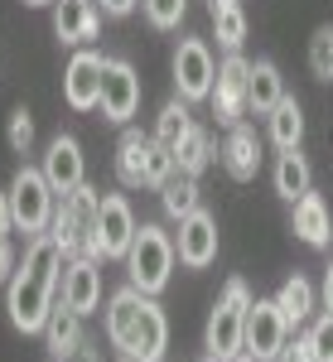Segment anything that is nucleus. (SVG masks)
<instances>
[{"mask_svg":"<svg viewBox=\"0 0 333 362\" xmlns=\"http://www.w3.org/2000/svg\"><path fill=\"white\" fill-rule=\"evenodd\" d=\"M174 266H179L174 237H169L160 223H140L136 242L126 251V276H131V285L145 290V295H160L169 280H174Z\"/></svg>","mask_w":333,"mask_h":362,"instance_id":"obj_3","label":"nucleus"},{"mask_svg":"<svg viewBox=\"0 0 333 362\" xmlns=\"http://www.w3.org/2000/svg\"><path fill=\"white\" fill-rule=\"evenodd\" d=\"M102 78H107V54H97L92 44L78 49L63 68V102L73 112H97L102 107Z\"/></svg>","mask_w":333,"mask_h":362,"instance_id":"obj_10","label":"nucleus"},{"mask_svg":"<svg viewBox=\"0 0 333 362\" xmlns=\"http://www.w3.org/2000/svg\"><path fill=\"white\" fill-rule=\"evenodd\" d=\"M5 140H10L15 155H29V150H34V116H29V107H15V112H10Z\"/></svg>","mask_w":333,"mask_h":362,"instance_id":"obj_33","label":"nucleus"},{"mask_svg":"<svg viewBox=\"0 0 333 362\" xmlns=\"http://www.w3.org/2000/svg\"><path fill=\"white\" fill-rule=\"evenodd\" d=\"M63 266H68V251L58 247L54 232L29 237L25 256H20L15 276L5 285V309H10V324H15L20 334H44V324H49V314H54V305H58Z\"/></svg>","mask_w":333,"mask_h":362,"instance_id":"obj_1","label":"nucleus"},{"mask_svg":"<svg viewBox=\"0 0 333 362\" xmlns=\"http://www.w3.org/2000/svg\"><path fill=\"white\" fill-rule=\"evenodd\" d=\"M97 208H102V189L92 184H78L73 194H58V208H54V232L58 247L68 256H83L87 251V237H92V223H97Z\"/></svg>","mask_w":333,"mask_h":362,"instance_id":"obj_7","label":"nucleus"},{"mask_svg":"<svg viewBox=\"0 0 333 362\" xmlns=\"http://www.w3.org/2000/svg\"><path fill=\"white\" fill-rule=\"evenodd\" d=\"M140 112V73L131 58H107V78H102V116L111 126H131Z\"/></svg>","mask_w":333,"mask_h":362,"instance_id":"obj_12","label":"nucleus"},{"mask_svg":"<svg viewBox=\"0 0 333 362\" xmlns=\"http://www.w3.org/2000/svg\"><path fill=\"white\" fill-rule=\"evenodd\" d=\"M140 10H145V20H150L155 29H179L189 0H140Z\"/></svg>","mask_w":333,"mask_h":362,"instance_id":"obj_32","label":"nucleus"},{"mask_svg":"<svg viewBox=\"0 0 333 362\" xmlns=\"http://www.w3.org/2000/svg\"><path fill=\"white\" fill-rule=\"evenodd\" d=\"M54 34L73 49H87L102 34V10L97 0H54Z\"/></svg>","mask_w":333,"mask_h":362,"instance_id":"obj_16","label":"nucleus"},{"mask_svg":"<svg viewBox=\"0 0 333 362\" xmlns=\"http://www.w3.org/2000/svg\"><path fill=\"white\" fill-rule=\"evenodd\" d=\"M15 266H20V256H15V247H10V237H0V285H10Z\"/></svg>","mask_w":333,"mask_h":362,"instance_id":"obj_35","label":"nucleus"},{"mask_svg":"<svg viewBox=\"0 0 333 362\" xmlns=\"http://www.w3.org/2000/svg\"><path fill=\"white\" fill-rule=\"evenodd\" d=\"M5 194H10V218H15V232L39 237V232H49V227H54L58 194H54V184L44 179V169H39V165H20Z\"/></svg>","mask_w":333,"mask_h":362,"instance_id":"obj_5","label":"nucleus"},{"mask_svg":"<svg viewBox=\"0 0 333 362\" xmlns=\"http://www.w3.org/2000/svg\"><path fill=\"white\" fill-rule=\"evenodd\" d=\"M295 237H300V242H305V247H329L333 242V213H329V203H324V194H314V189H309L305 198H300V203H295Z\"/></svg>","mask_w":333,"mask_h":362,"instance_id":"obj_18","label":"nucleus"},{"mask_svg":"<svg viewBox=\"0 0 333 362\" xmlns=\"http://www.w3.org/2000/svg\"><path fill=\"white\" fill-rule=\"evenodd\" d=\"M136 5H140V0H102V15H111V20H126Z\"/></svg>","mask_w":333,"mask_h":362,"instance_id":"obj_36","label":"nucleus"},{"mask_svg":"<svg viewBox=\"0 0 333 362\" xmlns=\"http://www.w3.org/2000/svg\"><path fill=\"white\" fill-rule=\"evenodd\" d=\"M213 78H218V58L208 49V39H179L174 49V87L184 102H208L213 97Z\"/></svg>","mask_w":333,"mask_h":362,"instance_id":"obj_9","label":"nucleus"},{"mask_svg":"<svg viewBox=\"0 0 333 362\" xmlns=\"http://www.w3.org/2000/svg\"><path fill=\"white\" fill-rule=\"evenodd\" d=\"M319 300H324V309L333 314V256H329V266H324V290H319Z\"/></svg>","mask_w":333,"mask_h":362,"instance_id":"obj_38","label":"nucleus"},{"mask_svg":"<svg viewBox=\"0 0 333 362\" xmlns=\"http://www.w3.org/2000/svg\"><path fill=\"white\" fill-rule=\"evenodd\" d=\"M15 232V218H10V194L0 189V237H10Z\"/></svg>","mask_w":333,"mask_h":362,"instance_id":"obj_37","label":"nucleus"},{"mask_svg":"<svg viewBox=\"0 0 333 362\" xmlns=\"http://www.w3.org/2000/svg\"><path fill=\"white\" fill-rule=\"evenodd\" d=\"M276 305L280 314H285V324H290V334L295 329H305L309 319H314V309H319V290H314V280L309 276H285V285L276 290Z\"/></svg>","mask_w":333,"mask_h":362,"instance_id":"obj_20","label":"nucleus"},{"mask_svg":"<svg viewBox=\"0 0 333 362\" xmlns=\"http://www.w3.org/2000/svg\"><path fill=\"white\" fill-rule=\"evenodd\" d=\"M160 208H165V218H174V223L189 218V213H198V208H203V194H198L194 174H179V169H174V179L160 189Z\"/></svg>","mask_w":333,"mask_h":362,"instance_id":"obj_25","label":"nucleus"},{"mask_svg":"<svg viewBox=\"0 0 333 362\" xmlns=\"http://www.w3.org/2000/svg\"><path fill=\"white\" fill-rule=\"evenodd\" d=\"M39 169H44V179L54 184V194H73L78 184H87V160H83L78 136H54Z\"/></svg>","mask_w":333,"mask_h":362,"instance_id":"obj_15","label":"nucleus"},{"mask_svg":"<svg viewBox=\"0 0 333 362\" xmlns=\"http://www.w3.org/2000/svg\"><path fill=\"white\" fill-rule=\"evenodd\" d=\"M174 251H179V266L189 271H208L218 261V218L208 208H198L189 218H179V237H174Z\"/></svg>","mask_w":333,"mask_h":362,"instance_id":"obj_13","label":"nucleus"},{"mask_svg":"<svg viewBox=\"0 0 333 362\" xmlns=\"http://www.w3.org/2000/svg\"><path fill=\"white\" fill-rule=\"evenodd\" d=\"M213 29H218V44L227 54H242V44H247V10H242V5L218 10V15H213Z\"/></svg>","mask_w":333,"mask_h":362,"instance_id":"obj_28","label":"nucleus"},{"mask_svg":"<svg viewBox=\"0 0 333 362\" xmlns=\"http://www.w3.org/2000/svg\"><path fill=\"white\" fill-rule=\"evenodd\" d=\"M174 169H179L174 165V150L150 136V145H145V189H165L174 179Z\"/></svg>","mask_w":333,"mask_h":362,"instance_id":"obj_29","label":"nucleus"},{"mask_svg":"<svg viewBox=\"0 0 333 362\" xmlns=\"http://www.w3.org/2000/svg\"><path fill=\"white\" fill-rule=\"evenodd\" d=\"M285 343H290V324H285V314H280L276 295H271V300H251L247 329H242V353L256 358V362H276Z\"/></svg>","mask_w":333,"mask_h":362,"instance_id":"obj_8","label":"nucleus"},{"mask_svg":"<svg viewBox=\"0 0 333 362\" xmlns=\"http://www.w3.org/2000/svg\"><path fill=\"white\" fill-rule=\"evenodd\" d=\"M107 338L111 348H121V358L131 362H165L169 353V319L155 305V295H145L136 285H121L107 300Z\"/></svg>","mask_w":333,"mask_h":362,"instance_id":"obj_2","label":"nucleus"},{"mask_svg":"<svg viewBox=\"0 0 333 362\" xmlns=\"http://www.w3.org/2000/svg\"><path fill=\"white\" fill-rule=\"evenodd\" d=\"M222 169H227L237 184L256 179V169H261V136H256V126H247V121L227 126V140H222Z\"/></svg>","mask_w":333,"mask_h":362,"instance_id":"obj_17","label":"nucleus"},{"mask_svg":"<svg viewBox=\"0 0 333 362\" xmlns=\"http://www.w3.org/2000/svg\"><path fill=\"white\" fill-rule=\"evenodd\" d=\"M276 362H314V353H309V338H290V343L280 348Z\"/></svg>","mask_w":333,"mask_h":362,"instance_id":"obj_34","label":"nucleus"},{"mask_svg":"<svg viewBox=\"0 0 333 362\" xmlns=\"http://www.w3.org/2000/svg\"><path fill=\"white\" fill-rule=\"evenodd\" d=\"M232 362H256V358H247V353H237V358H232Z\"/></svg>","mask_w":333,"mask_h":362,"instance_id":"obj_40","label":"nucleus"},{"mask_svg":"<svg viewBox=\"0 0 333 362\" xmlns=\"http://www.w3.org/2000/svg\"><path fill=\"white\" fill-rule=\"evenodd\" d=\"M271 184H276V194L285 203H300V198L314 189V169L300 150H280L276 155V169H271Z\"/></svg>","mask_w":333,"mask_h":362,"instance_id":"obj_21","label":"nucleus"},{"mask_svg":"<svg viewBox=\"0 0 333 362\" xmlns=\"http://www.w3.org/2000/svg\"><path fill=\"white\" fill-rule=\"evenodd\" d=\"M203 362H218V358H203Z\"/></svg>","mask_w":333,"mask_h":362,"instance_id":"obj_42","label":"nucleus"},{"mask_svg":"<svg viewBox=\"0 0 333 362\" xmlns=\"http://www.w3.org/2000/svg\"><path fill=\"white\" fill-rule=\"evenodd\" d=\"M136 213H131V198L126 194H102V208H97V223H92V237H87L83 256H97V261H126V251L136 242Z\"/></svg>","mask_w":333,"mask_h":362,"instance_id":"obj_6","label":"nucleus"},{"mask_svg":"<svg viewBox=\"0 0 333 362\" xmlns=\"http://www.w3.org/2000/svg\"><path fill=\"white\" fill-rule=\"evenodd\" d=\"M58 300L78 314H97L102 309V261L97 256H68L63 266V285H58Z\"/></svg>","mask_w":333,"mask_h":362,"instance_id":"obj_14","label":"nucleus"},{"mask_svg":"<svg viewBox=\"0 0 333 362\" xmlns=\"http://www.w3.org/2000/svg\"><path fill=\"white\" fill-rule=\"evenodd\" d=\"M121 362H131V358H121Z\"/></svg>","mask_w":333,"mask_h":362,"instance_id":"obj_43","label":"nucleus"},{"mask_svg":"<svg viewBox=\"0 0 333 362\" xmlns=\"http://www.w3.org/2000/svg\"><path fill=\"white\" fill-rule=\"evenodd\" d=\"M25 5H54V0H25Z\"/></svg>","mask_w":333,"mask_h":362,"instance_id":"obj_41","label":"nucleus"},{"mask_svg":"<svg viewBox=\"0 0 333 362\" xmlns=\"http://www.w3.org/2000/svg\"><path fill=\"white\" fill-rule=\"evenodd\" d=\"M251 285L242 276H232L222 285V300L213 305L208 314V329H203V348H208V358L218 362H232L242 353V329H247V309H251Z\"/></svg>","mask_w":333,"mask_h":362,"instance_id":"obj_4","label":"nucleus"},{"mask_svg":"<svg viewBox=\"0 0 333 362\" xmlns=\"http://www.w3.org/2000/svg\"><path fill=\"white\" fill-rule=\"evenodd\" d=\"M266 131H271L276 150H300V140H305V112H300V102L290 92L276 102V112L266 116Z\"/></svg>","mask_w":333,"mask_h":362,"instance_id":"obj_24","label":"nucleus"},{"mask_svg":"<svg viewBox=\"0 0 333 362\" xmlns=\"http://www.w3.org/2000/svg\"><path fill=\"white\" fill-rule=\"evenodd\" d=\"M280 97H285V78H280V68L271 63V58H256V63H251L247 112H251V116H271Z\"/></svg>","mask_w":333,"mask_h":362,"instance_id":"obj_22","label":"nucleus"},{"mask_svg":"<svg viewBox=\"0 0 333 362\" xmlns=\"http://www.w3.org/2000/svg\"><path fill=\"white\" fill-rule=\"evenodd\" d=\"M247 92H251V63L242 54H227L218 63V78H213V116L218 126H237L247 116Z\"/></svg>","mask_w":333,"mask_h":362,"instance_id":"obj_11","label":"nucleus"},{"mask_svg":"<svg viewBox=\"0 0 333 362\" xmlns=\"http://www.w3.org/2000/svg\"><path fill=\"white\" fill-rule=\"evenodd\" d=\"M189 131H194V116H189V102H184V97H174V102H165V107H160V121H155V140L174 150V145H179V140L189 136Z\"/></svg>","mask_w":333,"mask_h":362,"instance_id":"obj_27","label":"nucleus"},{"mask_svg":"<svg viewBox=\"0 0 333 362\" xmlns=\"http://www.w3.org/2000/svg\"><path fill=\"white\" fill-rule=\"evenodd\" d=\"M54 362H63V358H54Z\"/></svg>","mask_w":333,"mask_h":362,"instance_id":"obj_44","label":"nucleus"},{"mask_svg":"<svg viewBox=\"0 0 333 362\" xmlns=\"http://www.w3.org/2000/svg\"><path fill=\"white\" fill-rule=\"evenodd\" d=\"M232 5H242V0H208V15H218V10H232Z\"/></svg>","mask_w":333,"mask_h":362,"instance_id":"obj_39","label":"nucleus"},{"mask_svg":"<svg viewBox=\"0 0 333 362\" xmlns=\"http://www.w3.org/2000/svg\"><path fill=\"white\" fill-rule=\"evenodd\" d=\"M309 73L319 83H333V25H319L309 39Z\"/></svg>","mask_w":333,"mask_h":362,"instance_id":"obj_30","label":"nucleus"},{"mask_svg":"<svg viewBox=\"0 0 333 362\" xmlns=\"http://www.w3.org/2000/svg\"><path fill=\"white\" fill-rule=\"evenodd\" d=\"M145 145H150L145 131H136V126L121 131V140H116V179H121V189H145Z\"/></svg>","mask_w":333,"mask_h":362,"instance_id":"obj_23","label":"nucleus"},{"mask_svg":"<svg viewBox=\"0 0 333 362\" xmlns=\"http://www.w3.org/2000/svg\"><path fill=\"white\" fill-rule=\"evenodd\" d=\"M305 338H309V353H314V362H333V314L324 309V314H314L305 324Z\"/></svg>","mask_w":333,"mask_h":362,"instance_id":"obj_31","label":"nucleus"},{"mask_svg":"<svg viewBox=\"0 0 333 362\" xmlns=\"http://www.w3.org/2000/svg\"><path fill=\"white\" fill-rule=\"evenodd\" d=\"M39 338H44V348H49L54 358H73V353H78V348L87 343V334H83V314H78V309H68L63 300H58Z\"/></svg>","mask_w":333,"mask_h":362,"instance_id":"obj_19","label":"nucleus"},{"mask_svg":"<svg viewBox=\"0 0 333 362\" xmlns=\"http://www.w3.org/2000/svg\"><path fill=\"white\" fill-rule=\"evenodd\" d=\"M213 155H218V150H213V136H208L198 121H194V131L174 145V165H179V174H194V179L213 165Z\"/></svg>","mask_w":333,"mask_h":362,"instance_id":"obj_26","label":"nucleus"}]
</instances>
